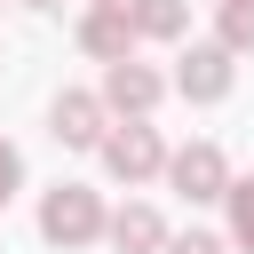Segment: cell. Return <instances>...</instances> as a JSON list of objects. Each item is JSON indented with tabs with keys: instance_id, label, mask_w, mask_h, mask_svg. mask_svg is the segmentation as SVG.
<instances>
[{
	"instance_id": "obj_1",
	"label": "cell",
	"mask_w": 254,
	"mask_h": 254,
	"mask_svg": "<svg viewBox=\"0 0 254 254\" xmlns=\"http://www.w3.org/2000/svg\"><path fill=\"white\" fill-rule=\"evenodd\" d=\"M40 222H48V238H95V222H103V214H95V198H87V190H56Z\"/></svg>"
},
{
	"instance_id": "obj_2",
	"label": "cell",
	"mask_w": 254,
	"mask_h": 254,
	"mask_svg": "<svg viewBox=\"0 0 254 254\" xmlns=\"http://www.w3.org/2000/svg\"><path fill=\"white\" fill-rule=\"evenodd\" d=\"M175 183H183L190 198H214V190H222V151H214V143H190V151L175 159Z\"/></svg>"
},
{
	"instance_id": "obj_3",
	"label": "cell",
	"mask_w": 254,
	"mask_h": 254,
	"mask_svg": "<svg viewBox=\"0 0 254 254\" xmlns=\"http://www.w3.org/2000/svg\"><path fill=\"white\" fill-rule=\"evenodd\" d=\"M103 159H111L119 175H151V167H159V135H151V127H127V135L103 143Z\"/></svg>"
},
{
	"instance_id": "obj_4",
	"label": "cell",
	"mask_w": 254,
	"mask_h": 254,
	"mask_svg": "<svg viewBox=\"0 0 254 254\" xmlns=\"http://www.w3.org/2000/svg\"><path fill=\"white\" fill-rule=\"evenodd\" d=\"M183 87H190V95H222V87H230V56H222V48H198V56L183 64Z\"/></svg>"
},
{
	"instance_id": "obj_5",
	"label": "cell",
	"mask_w": 254,
	"mask_h": 254,
	"mask_svg": "<svg viewBox=\"0 0 254 254\" xmlns=\"http://www.w3.org/2000/svg\"><path fill=\"white\" fill-rule=\"evenodd\" d=\"M56 135H64V143H95V135H103V127H95V103H87V95H64V103H56Z\"/></svg>"
},
{
	"instance_id": "obj_6",
	"label": "cell",
	"mask_w": 254,
	"mask_h": 254,
	"mask_svg": "<svg viewBox=\"0 0 254 254\" xmlns=\"http://www.w3.org/2000/svg\"><path fill=\"white\" fill-rule=\"evenodd\" d=\"M87 48H95V56H119V48H127V0L103 8V16L87 24Z\"/></svg>"
},
{
	"instance_id": "obj_7",
	"label": "cell",
	"mask_w": 254,
	"mask_h": 254,
	"mask_svg": "<svg viewBox=\"0 0 254 254\" xmlns=\"http://www.w3.org/2000/svg\"><path fill=\"white\" fill-rule=\"evenodd\" d=\"M151 95H159V79H151V71H135V64H119V71H111V103H135V111H143Z\"/></svg>"
},
{
	"instance_id": "obj_8",
	"label": "cell",
	"mask_w": 254,
	"mask_h": 254,
	"mask_svg": "<svg viewBox=\"0 0 254 254\" xmlns=\"http://www.w3.org/2000/svg\"><path fill=\"white\" fill-rule=\"evenodd\" d=\"M111 238H119V246H159V214H151V206H127V214L111 222Z\"/></svg>"
},
{
	"instance_id": "obj_9",
	"label": "cell",
	"mask_w": 254,
	"mask_h": 254,
	"mask_svg": "<svg viewBox=\"0 0 254 254\" xmlns=\"http://www.w3.org/2000/svg\"><path fill=\"white\" fill-rule=\"evenodd\" d=\"M135 24H143V32H175V24H183V8H175V0H143V8H135Z\"/></svg>"
},
{
	"instance_id": "obj_10",
	"label": "cell",
	"mask_w": 254,
	"mask_h": 254,
	"mask_svg": "<svg viewBox=\"0 0 254 254\" xmlns=\"http://www.w3.org/2000/svg\"><path fill=\"white\" fill-rule=\"evenodd\" d=\"M230 222H238V238L254 246V183H238V190H230Z\"/></svg>"
},
{
	"instance_id": "obj_11",
	"label": "cell",
	"mask_w": 254,
	"mask_h": 254,
	"mask_svg": "<svg viewBox=\"0 0 254 254\" xmlns=\"http://www.w3.org/2000/svg\"><path fill=\"white\" fill-rule=\"evenodd\" d=\"M222 32H230V48H246V40H254V8H246V0H238V8H230V16H222Z\"/></svg>"
},
{
	"instance_id": "obj_12",
	"label": "cell",
	"mask_w": 254,
	"mask_h": 254,
	"mask_svg": "<svg viewBox=\"0 0 254 254\" xmlns=\"http://www.w3.org/2000/svg\"><path fill=\"white\" fill-rule=\"evenodd\" d=\"M175 254H222V238H206V230H190V238H175Z\"/></svg>"
},
{
	"instance_id": "obj_13",
	"label": "cell",
	"mask_w": 254,
	"mask_h": 254,
	"mask_svg": "<svg viewBox=\"0 0 254 254\" xmlns=\"http://www.w3.org/2000/svg\"><path fill=\"white\" fill-rule=\"evenodd\" d=\"M8 190H16V151L0 143V206H8Z\"/></svg>"
}]
</instances>
